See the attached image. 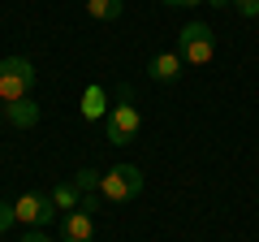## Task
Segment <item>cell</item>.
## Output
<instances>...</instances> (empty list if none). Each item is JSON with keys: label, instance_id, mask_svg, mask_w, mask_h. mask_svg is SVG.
Wrapping results in <instances>:
<instances>
[{"label": "cell", "instance_id": "cell-7", "mask_svg": "<svg viewBox=\"0 0 259 242\" xmlns=\"http://www.w3.org/2000/svg\"><path fill=\"white\" fill-rule=\"evenodd\" d=\"M78 108H82L87 121H104V117H108V108H112V104H108V91H104L100 83H91V87L82 91V104H78Z\"/></svg>", "mask_w": 259, "mask_h": 242}, {"label": "cell", "instance_id": "cell-15", "mask_svg": "<svg viewBox=\"0 0 259 242\" xmlns=\"http://www.w3.org/2000/svg\"><path fill=\"white\" fill-rule=\"evenodd\" d=\"M22 242H52V238H48L44 229H26V233H22Z\"/></svg>", "mask_w": 259, "mask_h": 242}, {"label": "cell", "instance_id": "cell-5", "mask_svg": "<svg viewBox=\"0 0 259 242\" xmlns=\"http://www.w3.org/2000/svg\"><path fill=\"white\" fill-rule=\"evenodd\" d=\"M13 216H18L22 225H30V229H44V225L56 216V208H52L48 195H35V190H30V195H22L18 204H13Z\"/></svg>", "mask_w": 259, "mask_h": 242}, {"label": "cell", "instance_id": "cell-19", "mask_svg": "<svg viewBox=\"0 0 259 242\" xmlns=\"http://www.w3.org/2000/svg\"><path fill=\"white\" fill-rule=\"evenodd\" d=\"M82 5H87V0H82Z\"/></svg>", "mask_w": 259, "mask_h": 242}, {"label": "cell", "instance_id": "cell-1", "mask_svg": "<svg viewBox=\"0 0 259 242\" xmlns=\"http://www.w3.org/2000/svg\"><path fill=\"white\" fill-rule=\"evenodd\" d=\"M139 130H143V112H139V104H134V87L121 83L117 87V104H112L108 117H104V139L121 147V143H130Z\"/></svg>", "mask_w": 259, "mask_h": 242}, {"label": "cell", "instance_id": "cell-10", "mask_svg": "<svg viewBox=\"0 0 259 242\" xmlns=\"http://www.w3.org/2000/svg\"><path fill=\"white\" fill-rule=\"evenodd\" d=\"M121 9H125V0H87V13L95 22H117Z\"/></svg>", "mask_w": 259, "mask_h": 242}, {"label": "cell", "instance_id": "cell-9", "mask_svg": "<svg viewBox=\"0 0 259 242\" xmlns=\"http://www.w3.org/2000/svg\"><path fill=\"white\" fill-rule=\"evenodd\" d=\"M5 121L18 126V130H30V126H39V104H35V100H13V104H5Z\"/></svg>", "mask_w": 259, "mask_h": 242}, {"label": "cell", "instance_id": "cell-4", "mask_svg": "<svg viewBox=\"0 0 259 242\" xmlns=\"http://www.w3.org/2000/svg\"><path fill=\"white\" fill-rule=\"evenodd\" d=\"M177 56H182L186 65H207V61L216 56L212 26H203V22H186L182 35H177Z\"/></svg>", "mask_w": 259, "mask_h": 242}, {"label": "cell", "instance_id": "cell-11", "mask_svg": "<svg viewBox=\"0 0 259 242\" xmlns=\"http://www.w3.org/2000/svg\"><path fill=\"white\" fill-rule=\"evenodd\" d=\"M48 199H52V208H69V212H74V208L82 204V195H78V186H74V182H61V186H56Z\"/></svg>", "mask_w": 259, "mask_h": 242}, {"label": "cell", "instance_id": "cell-8", "mask_svg": "<svg viewBox=\"0 0 259 242\" xmlns=\"http://www.w3.org/2000/svg\"><path fill=\"white\" fill-rule=\"evenodd\" d=\"M182 56L177 52H160V56H151V65H147V74L156 78V83H177V78H182Z\"/></svg>", "mask_w": 259, "mask_h": 242}, {"label": "cell", "instance_id": "cell-13", "mask_svg": "<svg viewBox=\"0 0 259 242\" xmlns=\"http://www.w3.org/2000/svg\"><path fill=\"white\" fill-rule=\"evenodd\" d=\"M13 225H18V216H13V204H5V199H0V233L13 229Z\"/></svg>", "mask_w": 259, "mask_h": 242}, {"label": "cell", "instance_id": "cell-3", "mask_svg": "<svg viewBox=\"0 0 259 242\" xmlns=\"http://www.w3.org/2000/svg\"><path fill=\"white\" fill-rule=\"evenodd\" d=\"M30 87H35V65L26 56H5L0 61V100H30Z\"/></svg>", "mask_w": 259, "mask_h": 242}, {"label": "cell", "instance_id": "cell-12", "mask_svg": "<svg viewBox=\"0 0 259 242\" xmlns=\"http://www.w3.org/2000/svg\"><path fill=\"white\" fill-rule=\"evenodd\" d=\"M74 186H78V195H100V173H95V169H78Z\"/></svg>", "mask_w": 259, "mask_h": 242}, {"label": "cell", "instance_id": "cell-6", "mask_svg": "<svg viewBox=\"0 0 259 242\" xmlns=\"http://www.w3.org/2000/svg\"><path fill=\"white\" fill-rule=\"evenodd\" d=\"M61 242H95V221H91V212H82V208L65 212V221H61Z\"/></svg>", "mask_w": 259, "mask_h": 242}, {"label": "cell", "instance_id": "cell-18", "mask_svg": "<svg viewBox=\"0 0 259 242\" xmlns=\"http://www.w3.org/2000/svg\"><path fill=\"white\" fill-rule=\"evenodd\" d=\"M164 5H207V0H164Z\"/></svg>", "mask_w": 259, "mask_h": 242}, {"label": "cell", "instance_id": "cell-16", "mask_svg": "<svg viewBox=\"0 0 259 242\" xmlns=\"http://www.w3.org/2000/svg\"><path fill=\"white\" fill-rule=\"evenodd\" d=\"M95 204H100V195H82V204H78V208H82V212H95Z\"/></svg>", "mask_w": 259, "mask_h": 242}, {"label": "cell", "instance_id": "cell-2", "mask_svg": "<svg viewBox=\"0 0 259 242\" xmlns=\"http://www.w3.org/2000/svg\"><path fill=\"white\" fill-rule=\"evenodd\" d=\"M143 195V169L134 165H112L108 173H100V199L104 204H125V199Z\"/></svg>", "mask_w": 259, "mask_h": 242}, {"label": "cell", "instance_id": "cell-17", "mask_svg": "<svg viewBox=\"0 0 259 242\" xmlns=\"http://www.w3.org/2000/svg\"><path fill=\"white\" fill-rule=\"evenodd\" d=\"M207 5H212V9H229L233 0H207Z\"/></svg>", "mask_w": 259, "mask_h": 242}, {"label": "cell", "instance_id": "cell-14", "mask_svg": "<svg viewBox=\"0 0 259 242\" xmlns=\"http://www.w3.org/2000/svg\"><path fill=\"white\" fill-rule=\"evenodd\" d=\"M233 9H238L242 18H259V0H233Z\"/></svg>", "mask_w": 259, "mask_h": 242}]
</instances>
